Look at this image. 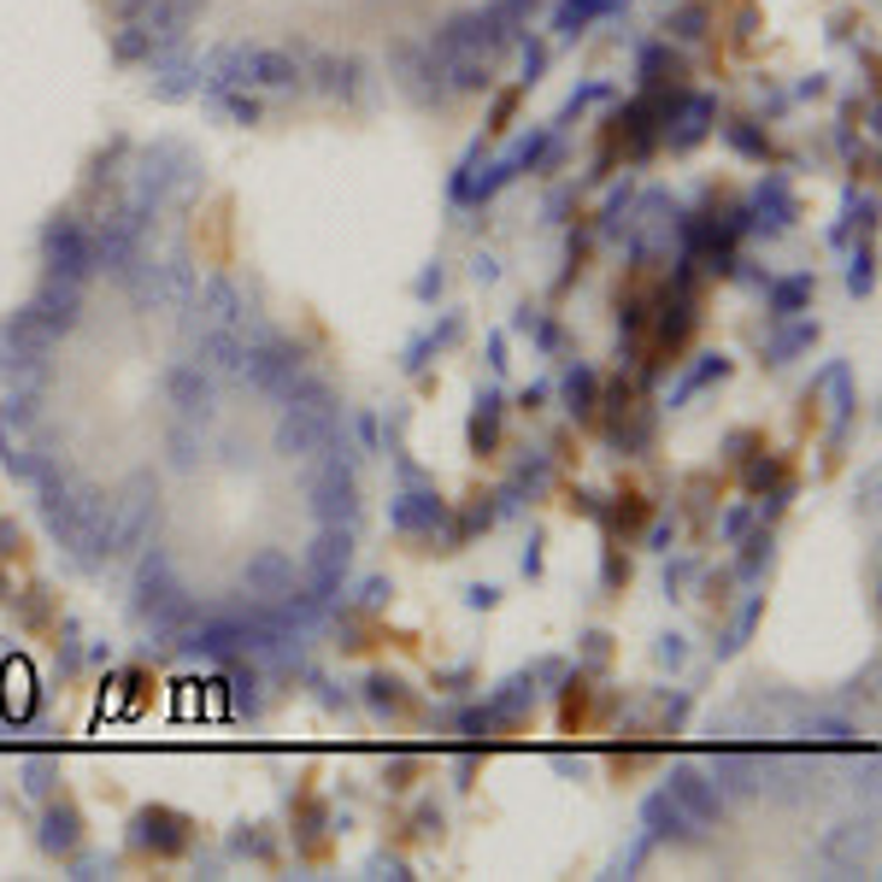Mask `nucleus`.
<instances>
[{
  "label": "nucleus",
  "mask_w": 882,
  "mask_h": 882,
  "mask_svg": "<svg viewBox=\"0 0 882 882\" xmlns=\"http://www.w3.org/2000/svg\"><path fill=\"white\" fill-rule=\"evenodd\" d=\"M442 518H447V506L436 495H406V506H395V524L400 529H429V524H442Z\"/></svg>",
  "instance_id": "f257e3e1"
}]
</instances>
